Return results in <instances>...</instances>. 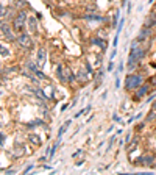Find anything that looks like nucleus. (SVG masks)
<instances>
[{
	"label": "nucleus",
	"instance_id": "nucleus-28",
	"mask_svg": "<svg viewBox=\"0 0 156 175\" xmlns=\"http://www.w3.org/2000/svg\"><path fill=\"white\" fill-rule=\"evenodd\" d=\"M153 109H155V111H156V102H155V103H153Z\"/></svg>",
	"mask_w": 156,
	"mask_h": 175
},
{
	"label": "nucleus",
	"instance_id": "nucleus-4",
	"mask_svg": "<svg viewBox=\"0 0 156 175\" xmlns=\"http://www.w3.org/2000/svg\"><path fill=\"white\" fill-rule=\"evenodd\" d=\"M27 13L25 11H22V10H19V14L16 16V19L13 20V28H14L16 31H20L24 28V25H25V22H27Z\"/></svg>",
	"mask_w": 156,
	"mask_h": 175
},
{
	"label": "nucleus",
	"instance_id": "nucleus-8",
	"mask_svg": "<svg viewBox=\"0 0 156 175\" xmlns=\"http://www.w3.org/2000/svg\"><path fill=\"white\" fill-rule=\"evenodd\" d=\"M148 34H150V30L144 27V28L140 30V33H139V36H138V39H136V41H138L139 44H140V42H144V41H147V39H148Z\"/></svg>",
	"mask_w": 156,
	"mask_h": 175
},
{
	"label": "nucleus",
	"instance_id": "nucleus-13",
	"mask_svg": "<svg viewBox=\"0 0 156 175\" xmlns=\"http://www.w3.org/2000/svg\"><path fill=\"white\" fill-rule=\"evenodd\" d=\"M28 139H30V142H33L35 145H41V142H42V141H41V138L36 135V133H30Z\"/></svg>",
	"mask_w": 156,
	"mask_h": 175
},
{
	"label": "nucleus",
	"instance_id": "nucleus-21",
	"mask_svg": "<svg viewBox=\"0 0 156 175\" xmlns=\"http://www.w3.org/2000/svg\"><path fill=\"white\" fill-rule=\"evenodd\" d=\"M86 71H87V74H89V75H92V69H91L89 63H86Z\"/></svg>",
	"mask_w": 156,
	"mask_h": 175
},
{
	"label": "nucleus",
	"instance_id": "nucleus-20",
	"mask_svg": "<svg viewBox=\"0 0 156 175\" xmlns=\"http://www.w3.org/2000/svg\"><path fill=\"white\" fill-rule=\"evenodd\" d=\"M36 77H38V78H41V80H44V78H45V75H44L42 72H41V71H36Z\"/></svg>",
	"mask_w": 156,
	"mask_h": 175
},
{
	"label": "nucleus",
	"instance_id": "nucleus-23",
	"mask_svg": "<svg viewBox=\"0 0 156 175\" xmlns=\"http://www.w3.org/2000/svg\"><path fill=\"white\" fill-rule=\"evenodd\" d=\"M5 138H6V136H5V133H2V136H0V139H2V147L5 145Z\"/></svg>",
	"mask_w": 156,
	"mask_h": 175
},
{
	"label": "nucleus",
	"instance_id": "nucleus-17",
	"mask_svg": "<svg viewBox=\"0 0 156 175\" xmlns=\"http://www.w3.org/2000/svg\"><path fill=\"white\" fill-rule=\"evenodd\" d=\"M27 67H28L33 74H36V71H38V69H36V64H35L33 61H28V63H27Z\"/></svg>",
	"mask_w": 156,
	"mask_h": 175
},
{
	"label": "nucleus",
	"instance_id": "nucleus-18",
	"mask_svg": "<svg viewBox=\"0 0 156 175\" xmlns=\"http://www.w3.org/2000/svg\"><path fill=\"white\" fill-rule=\"evenodd\" d=\"M5 57H10V50H8V47H5V44H2V58Z\"/></svg>",
	"mask_w": 156,
	"mask_h": 175
},
{
	"label": "nucleus",
	"instance_id": "nucleus-2",
	"mask_svg": "<svg viewBox=\"0 0 156 175\" xmlns=\"http://www.w3.org/2000/svg\"><path fill=\"white\" fill-rule=\"evenodd\" d=\"M142 81H144L142 75H139V74H131V75H128L126 80H125V88L128 91H136L139 86H142Z\"/></svg>",
	"mask_w": 156,
	"mask_h": 175
},
{
	"label": "nucleus",
	"instance_id": "nucleus-3",
	"mask_svg": "<svg viewBox=\"0 0 156 175\" xmlns=\"http://www.w3.org/2000/svg\"><path fill=\"white\" fill-rule=\"evenodd\" d=\"M17 41V44L24 48V50H30V48L33 47V39L30 34H27V33H20L19 36L16 38Z\"/></svg>",
	"mask_w": 156,
	"mask_h": 175
},
{
	"label": "nucleus",
	"instance_id": "nucleus-7",
	"mask_svg": "<svg viewBox=\"0 0 156 175\" xmlns=\"http://www.w3.org/2000/svg\"><path fill=\"white\" fill-rule=\"evenodd\" d=\"M36 63H38V66H44L45 64V48L44 47H41L38 50V60H36Z\"/></svg>",
	"mask_w": 156,
	"mask_h": 175
},
{
	"label": "nucleus",
	"instance_id": "nucleus-26",
	"mask_svg": "<svg viewBox=\"0 0 156 175\" xmlns=\"http://www.w3.org/2000/svg\"><path fill=\"white\" fill-rule=\"evenodd\" d=\"M150 83H153V85H155V86H156V77H153V78H152V80H150Z\"/></svg>",
	"mask_w": 156,
	"mask_h": 175
},
{
	"label": "nucleus",
	"instance_id": "nucleus-24",
	"mask_svg": "<svg viewBox=\"0 0 156 175\" xmlns=\"http://www.w3.org/2000/svg\"><path fill=\"white\" fill-rule=\"evenodd\" d=\"M112 119H114V121H119V122H120V117H119L117 114H114V116H112Z\"/></svg>",
	"mask_w": 156,
	"mask_h": 175
},
{
	"label": "nucleus",
	"instance_id": "nucleus-5",
	"mask_svg": "<svg viewBox=\"0 0 156 175\" xmlns=\"http://www.w3.org/2000/svg\"><path fill=\"white\" fill-rule=\"evenodd\" d=\"M2 36L6 38L8 41H14V39H16L14 34H13V31H11V28L8 27V24H6V22L2 24Z\"/></svg>",
	"mask_w": 156,
	"mask_h": 175
},
{
	"label": "nucleus",
	"instance_id": "nucleus-6",
	"mask_svg": "<svg viewBox=\"0 0 156 175\" xmlns=\"http://www.w3.org/2000/svg\"><path fill=\"white\" fill-rule=\"evenodd\" d=\"M147 92H148V86H147V85H144V86H139V88L136 89V92H134V100H140V99H142V97H144Z\"/></svg>",
	"mask_w": 156,
	"mask_h": 175
},
{
	"label": "nucleus",
	"instance_id": "nucleus-15",
	"mask_svg": "<svg viewBox=\"0 0 156 175\" xmlns=\"http://www.w3.org/2000/svg\"><path fill=\"white\" fill-rule=\"evenodd\" d=\"M66 77H67V81H70V83H73L77 80V75H73L70 69H67V71H66Z\"/></svg>",
	"mask_w": 156,
	"mask_h": 175
},
{
	"label": "nucleus",
	"instance_id": "nucleus-14",
	"mask_svg": "<svg viewBox=\"0 0 156 175\" xmlns=\"http://www.w3.org/2000/svg\"><path fill=\"white\" fill-rule=\"evenodd\" d=\"M70 124H72V121H66V122H64V125H63V127L59 128V131H58V139H61V136L64 135V131H66L67 128H69V125H70Z\"/></svg>",
	"mask_w": 156,
	"mask_h": 175
},
{
	"label": "nucleus",
	"instance_id": "nucleus-1",
	"mask_svg": "<svg viewBox=\"0 0 156 175\" xmlns=\"http://www.w3.org/2000/svg\"><path fill=\"white\" fill-rule=\"evenodd\" d=\"M147 50L144 48V45H139L138 41H134L131 44V52H130V57H128V67L133 69L134 66L138 64V63L145 57Z\"/></svg>",
	"mask_w": 156,
	"mask_h": 175
},
{
	"label": "nucleus",
	"instance_id": "nucleus-19",
	"mask_svg": "<svg viewBox=\"0 0 156 175\" xmlns=\"http://www.w3.org/2000/svg\"><path fill=\"white\" fill-rule=\"evenodd\" d=\"M155 117H156V111L153 109V111H152V113H150V114H148V117H147V122H150V121H153V119H155Z\"/></svg>",
	"mask_w": 156,
	"mask_h": 175
},
{
	"label": "nucleus",
	"instance_id": "nucleus-12",
	"mask_svg": "<svg viewBox=\"0 0 156 175\" xmlns=\"http://www.w3.org/2000/svg\"><path fill=\"white\" fill-rule=\"evenodd\" d=\"M27 24H28V28H30L33 33L38 30V22H36L35 17H28V19H27Z\"/></svg>",
	"mask_w": 156,
	"mask_h": 175
},
{
	"label": "nucleus",
	"instance_id": "nucleus-22",
	"mask_svg": "<svg viewBox=\"0 0 156 175\" xmlns=\"http://www.w3.org/2000/svg\"><path fill=\"white\" fill-rule=\"evenodd\" d=\"M144 127H145V124H144V122H142V124H139V125H138V127H136V130H138V131H140V130H142V128H144Z\"/></svg>",
	"mask_w": 156,
	"mask_h": 175
},
{
	"label": "nucleus",
	"instance_id": "nucleus-10",
	"mask_svg": "<svg viewBox=\"0 0 156 175\" xmlns=\"http://www.w3.org/2000/svg\"><path fill=\"white\" fill-rule=\"evenodd\" d=\"M77 80H80L81 83H87V80H89V74L80 69V71L77 72Z\"/></svg>",
	"mask_w": 156,
	"mask_h": 175
},
{
	"label": "nucleus",
	"instance_id": "nucleus-25",
	"mask_svg": "<svg viewBox=\"0 0 156 175\" xmlns=\"http://www.w3.org/2000/svg\"><path fill=\"white\" fill-rule=\"evenodd\" d=\"M31 169H33V164H31V166H27V169H25V172H30Z\"/></svg>",
	"mask_w": 156,
	"mask_h": 175
},
{
	"label": "nucleus",
	"instance_id": "nucleus-16",
	"mask_svg": "<svg viewBox=\"0 0 156 175\" xmlns=\"http://www.w3.org/2000/svg\"><path fill=\"white\" fill-rule=\"evenodd\" d=\"M92 44H95V45H100L101 48H105V47H106L105 41L101 39V38H94V39H92Z\"/></svg>",
	"mask_w": 156,
	"mask_h": 175
},
{
	"label": "nucleus",
	"instance_id": "nucleus-27",
	"mask_svg": "<svg viewBox=\"0 0 156 175\" xmlns=\"http://www.w3.org/2000/svg\"><path fill=\"white\" fill-rule=\"evenodd\" d=\"M112 67H114V64H112V63H109V66H108V71H112Z\"/></svg>",
	"mask_w": 156,
	"mask_h": 175
},
{
	"label": "nucleus",
	"instance_id": "nucleus-11",
	"mask_svg": "<svg viewBox=\"0 0 156 175\" xmlns=\"http://www.w3.org/2000/svg\"><path fill=\"white\" fill-rule=\"evenodd\" d=\"M64 74H66V72L63 71V64H58V66H56V75H58V78H59L61 81L66 83V81H67V77H66Z\"/></svg>",
	"mask_w": 156,
	"mask_h": 175
},
{
	"label": "nucleus",
	"instance_id": "nucleus-9",
	"mask_svg": "<svg viewBox=\"0 0 156 175\" xmlns=\"http://www.w3.org/2000/svg\"><path fill=\"white\" fill-rule=\"evenodd\" d=\"M86 20H89V22H103L105 17H101V16H97L95 13H91V14H86L84 16Z\"/></svg>",
	"mask_w": 156,
	"mask_h": 175
}]
</instances>
